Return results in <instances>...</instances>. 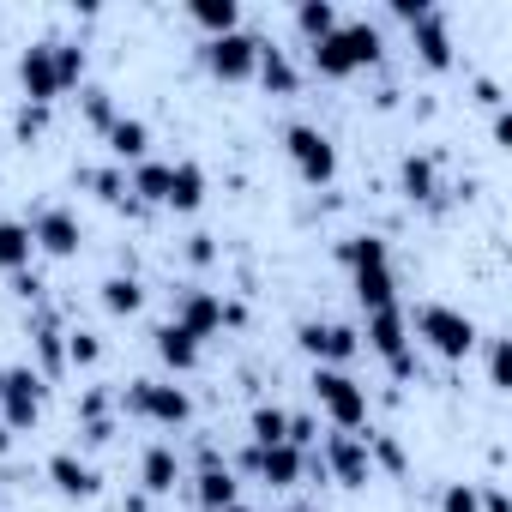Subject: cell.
Instances as JSON below:
<instances>
[{"label": "cell", "mask_w": 512, "mask_h": 512, "mask_svg": "<svg viewBox=\"0 0 512 512\" xmlns=\"http://www.w3.org/2000/svg\"><path fill=\"white\" fill-rule=\"evenodd\" d=\"M284 151H290V163H296V175H302L308 187H326V181L338 175V145H332L320 127H308V121H296V127L284 133Z\"/></svg>", "instance_id": "obj_6"}, {"label": "cell", "mask_w": 512, "mask_h": 512, "mask_svg": "<svg viewBox=\"0 0 512 512\" xmlns=\"http://www.w3.org/2000/svg\"><path fill=\"white\" fill-rule=\"evenodd\" d=\"M338 25H344V19H338L332 0H302V7H296V31L308 37V49H314V43H326Z\"/></svg>", "instance_id": "obj_27"}, {"label": "cell", "mask_w": 512, "mask_h": 512, "mask_svg": "<svg viewBox=\"0 0 512 512\" xmlns=\"http://www.w3.org/2000/svg\"><path fill=\"white\" fill-rule=\"evenodd\" d=\"M296 344L314 356V368H338V362H350L362 350V332H350L338 320H302L296 326Z\"/></svg>", "instance_id": "obj_8"}, {"label": "cell", "mask_w": 512, "mask_h": 512, "mask_svg": "<svg viewBox=\"0 0 512 512\" xmlns=\"http://www.w3.org/2000/svg\"><path fill=\"white\" fill-rule=\"evenodd\" d=\"M55 79H61V91H73L85 79V49L79 43H55Z\"/></svg>", "instance_id": "obj_34"}, {"label": "cell", "mask_w": 512, "mask_h": 512, "mask_svg": "<svg viewBox=\"0 0 512 512\" xmlns=\"http://www.w3.org/2000/svg\"><path fill=\"white\" fill-rule=\"evenodd\" d=\"M31 253H37V241H31V229L19 223V217H0V272H25L31 266Z\"/></svg>", "instance_id": "obj_23"}, {"label": "cell", "mask_w": 512, "mask_h": 512, "mask_svg": "<svg viewBox=\"0 0 512 512\" xmlns=\"http://www.w3.org/2000/svg\"><path fill=\"white\" fill-rule=\"evenodd\" d=\"M49 482H55L67 500H91V494L103 488V476H97L79 452H55V458H49Z\"/></svg>", "instance_id": "obj_16"}, {"label": "cell", "mask_w": 512, "mask_h": 512, "mask_svg": "<svg viewBox=\"0 0 512 512\" xmlns=\"http://www.w3.org/2000/svg\"><path fill=\"white\" fill-rule=\"evenodd\" d=\"M0 380H7V368H0Z\"/></svg>", "instance_id": "obj_49"}, {"label": "cell", "mask_w": 512, "mask_h": 512, "mask_svg": "<svg viewBox=\"0 0 512 512\" xmlns=\"http://www.w3.org/2000/svg\"><path fill=\"white\" fill-rule=\"evenodd\" d=\"M103 308H109L115 320L139 314V308H145V284H139V278H127V272H121V278H103Z\"/></svg>", "instance_id": "obj_31"}, {"label": "cell", "mask_w": 512, "mask_h": 512, "mask_svg": "<svg viewBox=\"0 0 512 512\" xmlns=\"http://www.w3.org/2000/svg\"><path fill=\"white\" fill-rule=\"evenodd\" d=\"M253 79H260L272 97H296V85H302V73H296V61L278 49V43H260V67H253Z\"/></svg>", "instance_id": "obj_19"}, {"label": "cell", "mask_w": 512, "mask_h": 512, "mask_svg": "<svg viewBox=\"0 0 512 512\" xmlns=\"http://www.w3.org/2000/svg\"><path fill=\"white\" fill-rule=\"evenodd\" d=\"M488 386L512 392V338H488Z\"/></svg>", "instance_id": "obj_33"}, {"label": "cell", "mask_w": 512, "mask_h": 512, "mask_svg": "<svg viewBox=\"0 0 512 512\" xmlns=\"http://www.w3.org/2000/svg\"><path fill=\"white\" fill-rule=\"evenodd\" d=\"M199 205H205V169L169 163V211H199Z\"/></svg>", "instance_id": "obj_24"}, {"label": "cell", "mask_w": 512, "mask_h": 512, "mask_svg": "<svg viewBox=\"0 0 512 512\" xmlns=\"http://www.w3.org/2000/svg\"><path fill=\"white\" fill-rule=\"evenodd\" d=\"M247 428H253V446H284V440H290V410H278V404H253Z\"/></svg>", "instance_id": "obj_29"}, {"label": "cell", "mask_w": 512, "mask_h": 512, "mask_svg": "<svg viewBox=\"0 0 512 512\" xmlns=\"http://www.w3.org/2000/svg\"><path fill=\"white\" fill-rule=\"evenodd\" d=\"M61 350H67L73 368H97V362H103V338H97V332H67Z\"/></svg>", "instance_id": "obj_35"}, {"label": "cell", "mask_w": 512, "mask_h": 512, "mask_svg": "<svg viewBox=\"0 0 512 512\" xmlns=\"http://www.w3.org/2000/svg\"><path fill=\"white\" fill-rule=\"evenodd\" d=\"M326 470H332L344 488H368V482H374L368 434H332V440H326Z\"/></svg>", "instance_id": "obj_11"}, {"label": "cell", "mask_w": 512, "mask_h": 512, "mask_svg": "<svg viewBox=\"0 0 512 512\" xmlns=\"http://www.w3.org/2000/svg\"><path fill=\"white\" fill-rule=\"evenodd\" d=\"M488 133H494V145H506V139H512V121H506V109H494V127H488Z\"/></svg>", "instance_id": "obj_46"}, {"label": "cell", "mask_w": 512, "mask_h": 512, "mask_svg": "<svg viewBox=\"0 0 512 512\" xmlns=\"http://www.w3.org/2000/svg\"><path fill=\"white\" fill-rule=\"evenodd\" d=\"M476 97H482L488 109H500V85H494V79H476Z\"/></svg>", "instance_id": "obj_45"}, {"label": "cell", "mask_w": 512, "mask_h": 512, "mask_svg": "<svg viewBox=\"0 0 512 512\" xmlns=\"http://www.w3.org/2000/svg\"><path fill=\"white\" fill-rule=\"evenodd\" d=\"M398 193H404L410 205H428V199L440 193V175H434V157H416V151H410V157L398 163Z\"/></svg>", "instance_id": "obj_21"}, {"label": "cell", "mask_w": 512, "mask_h": 512, "mask_svg": "<svg viewBox=\"0 0 512 512\" xmlns=\"http://www.w3.org/2000/svg\"><path fill=\"white\" fill-rule=\"evenodd\" d=\"M37 416H43V374L7 368V380H0V422L25 434V428H37Z\"/></svg>", "instance_id": "obj_7"}, {"label": "cell", "mask_w": 512, "mask_h": 512, "mask_svg": "<svg viewBox=\"0 0 512 512\" xmlns=\"http://www.w3.org/2000/svg\"><path fill=\"white\" fill-rule=\"evenodd\" d=\"M223 512H247V506H241V500H235V506H223Z\"/></svg>", "instance_id": "obj_48"}, {"label": "cell", "mask_w": 512, "mask_h": 512, "mask_svg": "<svg viewBox=\"0 0 512 512\" xmlns=\"http://www.w3.org/2000/svg\"><path fill=\"white\" fill-rule=\"evenodd\" d=\"M392 13H398V19H404V25H416V19H422V13H428V0H392Z\"/></svg>", "instance_id": "obj_43"}, {"label": "cell", "mask_w": 512, "mask_h": 512, "mask_svg": "<svg viewBox=\"0 0 512 512\" xmlns=\"http://www.w3.org/2000/svg\"><path fill=\"white\" fill-rule=\"evenodd\" d=\"M121 410H127V416H145V422H157V428H181V422L193 416V398H187L181 386H169V380H133V386L121 392Z\"/></svg>", "instance_id": "obj_5"}, {"label": "cell", "mask_w": 512, "mask_h": 512, "mask_svg": "<svg viewBox=\"0 0 512 512\" xmlns=\"http://www.w3.org/2000/svg\"><path fill=\"white\" fill-rule=\"evenodd\" d=\"M440 512H482V500H476V482H446V494H440Z\"/></svg>", "instance_id": "obj_37"}, {"label": "cell", "mask_w": 512, "mask_h": 512, "mask_svg": "<svg viewBox=\"0 0 512 512\" xmlns=\"http://www.w3.org/2000/svg\"><path fill=\"white\" fill-rule=\"evenodd\" d=\"M151 344H157L163 368H175V374H193V368H199V338H187L175 320H163V326L151 332Z\"/></svg>", "instance_id": "obj_20"}, {"label": "cell", "mask_w": 512, "mask_h": 512, "mask_svg": "<svg viewBox=\"0 0 512 512\" xmlns=\"http://www.w3.org/2000/svg\"><path fill=\"white\" fill-rule=\"evenodd\" d=\"M25 229H31V241H37L43 253H55V260H73V253L85 247V223H79L67 205H43Z\"/></svg>", "instance_id": "obj_10"}, {"label": "cell", "mask_w": 512, "mask_h": 512, "mask_svg": "<svg viewBox=\"0 0 512 512\" xmlns=\"http://www.w3.org/2000/svg\"><path fill=\"white\" fill-rule=\"evenodd\" d=\"M476 500H482V512H512V500H506V488H494V482H488V488L476 482Z\"/></svg>", "instance_id": "obj_41"}, {"label": "cell", "mask_w": 512, "mask_h": 512, "mask_svg": "<svg viewBox=\"0 0 512 512\" xmlns=\"http://www.w3.org/2000/svg\"><path fill=\"white\" fill-rule=\"evenodd\" d=\"M103 410H109V398H103V392H85V398H79V422H97Z\"/></svg>", "instance_id": "obj_42"}, {"label": "cell", "mask_w": 512, "mask_h": 512, "mask_svg": "<svg viewBox=\"0 0 512 512\" xmlns=\"http://www.w3.org/2000/svg\"><path fill=\"white\" fill-rule=\"evenodd\" d=\"M79 181H85V187H97V193H103V199H115V205L127 199V175H121V169H97V175H79Z\"/></svg>", "instance_id": "obj_38"}, {"label": "cell", "mask_w": 512, "mask_h": 512, "mask_svg": "<svg viewBox=\"0 0 512 512\" xmlns=\"http://www.w3.org/2000/svg\"><path fill=\"white\" fill-rule=\"evenodd\" d=\"M368 350L392 368V380H416V356H410V314H404L398 302L368 314Z\"/></svg>", "instance_id": "obj_4"}, {"label": "cell", "mask_w": 512, "mask_h": 512, "mask_svg": "<svg viewBox=\"0 0 512 512\" xmlns=\"http://www.w3.org/2000/svg\"><path fill=\"white\" fill-rule=\"evenodd\" d=\"M79 109H85V121H91L97 133H109V127H115V97H109L103 85H91V91H79Z\"/></svg>", "instance_id": "obj_32"}, {"label": "cell", "mask_w": 512, "mask_h": 512, "mask_svg": "<svg viewBox=\"0 0 512 512\" xmlns=\"http://www.w3.org/2000/svg\"><path fill=\"white\" fill-rule=\"evenodd\" d=\"M19 85H25V103H55L61 97V79H55V43H31L19 55Z\"/></svg>", "instance_id": "obj_13"}, {"label": "cell", "mask_w": 512, "mask_h": 512, "mask_svg": "<svg viewBox=\"0 0 512 512\" xmlns=\"http://www.w3.org/2000/svg\"><path fill=\"white\" fill-rule=\"evenodd\" d=\"M193 494H199V506H205V512L235 506V470H229V464H217V452H205V458H199V476H193Z\"/></svg>", "instance_id": "obj_17"}, {"label": "cell", "mask_w": 512, "mask_h": 512, "mask_svg": "<svg viewBox=\"0 0 512 512\" xmlns=\"http://www.w3.org/2000/svg\"><path fill=\"white\" fill-rule=\"evenodd\" d=\"M43 127H49V109H43V103H19V115H13V133L31 145V139H43Z\"/></svg>", "instance_id": "obj_36"}, {"label": "cell", "mask_w": 512, "mask_h": 512, "mask_svg": "<svg viewBox=\"0 0 512 512\" xmlns=\"http://www.w3.org/2000/svg\"><path fill=\"white\" fill-rule=\"evenodd\" d=\"M175 326H181L187 338H199V344H205V338H217V332L229 326V308H223L211 290H187V296L175 302Z\"/></svg>", "instance_id": "obj_14"}, {"label": "cell", "mask_w": 512, "mask_h": 512, "mask_svg": "<svg viewBox=\"0 0 512 512\" xmlns=\"http://www.w3.org/2000/svg\"><path fill=\"white\" fill-rule=\"evenodd\" d=\"M0 452H13V428L7 422H0Z\"/></svg>", "instance_id": "obj_47"}, {"label": "cell", "mask_w": 512, "mask_h": 512, "mask_svg": "<svg viewBox=\"0 0 512 512\" xmlns=\"http://www.w3.org/2000/svg\"><path fill=\"white\" fill-rule=\"evenodd\" d=\"M205 67H211L223 85H241V79H253V67H260V37H247V31L211 37V43H205Z\"/></svg>", "instance_id": "obj_9"}, {"label": "cell", "mask_w": 512, "mask_h": 512, "mask_svg": "<svg viewBox=\"0 0 512 512\" xmlns=\"http://www.w3.org/2000/svg\"><path fill=\"white\" fill-rule=\"evenodd\" d=\"M187 19H193L205 37H229V31H241V7H235V0H193Z\"/></svg>", "instance_id": "obj_25"}, {"label": "cell", "mask_w": 512, "mask_h": 512, "mask_svg": "<svg viewBox=\"0 0 512 512\" xmlns=\"http://www.w3.org/2000/svg\"><path fill=\"white\" fill-rule=\"evenodd\" d=\"M187 253H193V260L205 266V260H211V253H217V247H211V235H193V241H187Z\"/></svg>", "instance_id": "obj_44"}, {"label": "cell", "mask_w": 512, "mask_h": 512, "mask_svg": "<svg viewBox=\"0 0 512 512\" xmlns=\"http://www.w3.org/2000/svg\"><path fill=\"white\" fill-rule=\"evenodd\" d=\"M139 482H145V494H169L175 482H181V458H175V446H151L145 458H139Z\"/></svg>", "instance_id": "obj_22"}, {"label": "cell", "mask_w": 512, "mask_h": 512, "mask_svg": "<svg viewBox=\"0 0 512 512\" xmlns=\"http://www.w3.org/2000/svg\"><path fill=\"white\" fill-rule=\"evenodd\" d=\"M314 434H320V428H314V416H290V446H296V452H302V446H314Z\"/></svg>", "instance_id": "obj_40"}, {"label": "cell", "mask_w": 512, "mask_h": 512, "mask_svg": "<svg viewBox=\"0 0 512 512\" xmlns=\"http://www.w3.org/2000/svg\"><path fill=\"white\" fill-rule=\"evenodd\" d=\"M103 145H109L115 169H121V163H145V151H151V127H145L139 115H115V127L103 133Z\"/></svg>", "instance_id": "obj_18"}, {"label": "cell", "mask_w": 512, "mask_h": 512, "mask_svg": "<svg viewBox=\"0 0 512 512\" xmlns=\"http://www.w3.org/2000/svg\"><path fill=\"white\" fill-rule=\"evenodd\" d=\"M314 398H320V410L338 422V434H362L368 428V392L344 374V368H314Z\"/></svg>", "instance_id": "obj_3"}, {"label": "cell", "mask_w": 512, "mask_h": 512, "mask_svg": "<svg viewBox=\"0 0 512 512\" xmlns=\"http://www.w3.org/2000/svg\"><path fill=\"white\" fill-rule=\"evenodd\" d=\"M338 260H344V272H368V266H392V253L380 235H350V241H338Z\"/></svg>", "instance_id": "obj_28"}, {"label": "cell", "mask_w": 512, "mask_h": 512, "mask_svg": "<svg viewBox=\"0 0 512 512\" xmlns=\"http://www.w3.org/2000/svg\"><path fill=\"white\" fill-rule=\"evenodd\" d=\"M410 332H416L434 356H446V362H464V356L482 344L476 320H470V314H458V308H446V302H422V308H416V320H410Z\"/></svg>", "instance_id": "obj_2"}, {"label": "cell", "mask_w": 512, "mask_h": 512, "mask_svg": "<svg viewBox=\"0 0 512 512\" xmlns=\"http://www.w3.org/2000/svg\"><path fill=\"white\" fill-rule=\"evenodd\" d=\"M308 55H314V73H320V79H350V73L374 67V61L386 55V43H380V31H374L368 19H350V25H338L326 43H314Z\"/></svg>", "instance_id": "obj_1"}, {"label": "cell", "mask_w": 512, "mask_h": 512, "mask_svg": "<svg viewBox=\"0 0 512 512\" xmlns=\"http://www.w3.org/2000/svg\"><path fill=\"white\" fill-rule=\"evenodd\" d=\"M79 440H85V446H109V440H115V422H109V416H97V422H79Z\"/></svg>", "instance_id": "obj_39"}, {"label": "cell", "mask_w": 512, "mask_h": 512, "mask_svg": "<svg viewBox=\"0 0 512 512\" xmlns=\"http://www.w3.org/2000/svg\"><path fill=\"white\" fill-rule=\"evenodd\" d=\"M350 290H356L362 314H374V308H392V302H398V296H392V266H368V272H350Z\"/></svg>", "instance_id": "obj_26"}, {"label": "cell", "mask_w": 512, "mask_h": 512, "mask_svg": "<svg viewBox=\"0 0 512 512\" xmlns=\"http://www.w3.org/2000/svg\"><path fill=\"white\" fill-rule=\"evenodd\" d=\"M241 464L260 476V482H272V488H296L302 482V470H308V458L284 440V446H247L241 452Z\"/></svg>", "instance_id": "obj_12"}, {"label": "cell", "mask_w": 512, "mask_h": 512, "mask_svg": "<svg viewBox=\"0 0 512 512\" xmlns=\"http://www.w3.org/2000/svg\"><path fill=\"white\" fill-rule=\"evenodd\" d=\"M410 43H416V55H422L428 73H446V67H452V31H446V13H440V7H428V13L410 25Z\"/></svg>", "instance_id": "obj_15"}, {"label": "cell", "mask_w": 512, "mask_h": 512, "mask_svg": "<svg viewBox=\"0 0 512 512\" xmlns=\"http://www.w3.org/2000/svg\"><path fill=\"white\" fill-rule=\"evenodd\" d=\"M127 193H139L145 205H169V163H133V181H127Z\"/></svg>", "instance_id": "obj_30"}]
</instances>
